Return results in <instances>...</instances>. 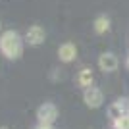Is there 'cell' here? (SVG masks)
<instances>
[{
    "label": "cell",
    "mask_w": 129,
    "mask_h": 129,
    "mask_svg": "<svg viewBox=\"0 0 129 129\" xmlns=\"http://www.w3.org/2000/svg\"><path fill=\"white\" fill-rule=\"evenodd\" d=\"M98 68L102 73H114V71L119 68V58L114 52H102L96 60Z\"/></svg>",
    "instance_id": "277c9868"
},
{
    "label": "cell",
    "mask_w": 129,
    "mask_h": 129,
    "mask_svg": "<svg viewBox=\"0 0 129 129\" xmlns=\"http://www.w3.org/2000/svg\"><path fill=\"white\" fill-rule=\"evenodd\" d=\"M92 29H94L96 35H106V33L110 31V17H108L106 14L96 16V19L92 21Z\"/></svg>",
    "instance_id": "9c48e42d"
},
{
    "label": "cell",
    "mask_w": 129,
    "mask_h": 129,
    "mask_svg": "<svg viewBox=\"0 0 129 129\" xmlns=\"http://www.w3.org/2000/svg\"><path fill=\"white\" fill-rule=\"evenodd\" d=\"M25 39L14 29H6L0 33V52L6 60H17L23 54Z\"/></svg>",
    "instance_id": "6da1fadb"
},
{
    "label": "cell",
    "mask_w": 129,
    "mask_h": 129,
    "mask_svg": "<svg viewBox=\"0 0 129 129\" xmlns=\"http://www.w3.org/2000/svg\"><path fill=\"white\" fill-rule=\"evenodd\" d=\"M127 68H129V56H127Z\"/></svg>",
    "instance_id": "7c38bea8"
},
{
    "label": "cell",
    "mask_w": 129,
    "mask_h": 129,
    "mask_svg": "<svg viewBox=\"0 0 129 129\" xmlns=\"http://www.w3.org/2000/svg\"><path fill=\"white\" fill-rule=\"evenodd\" d=\"M0 29H2V23H0Z\"/></svg>",
    "instance_id": "5bb4252c"
},
{
    "label": "cell",
    "mask_w": 129,
    "mask_h": 129,
    "mask_svg": "<svg viewBox=\"0 0 129 129\" xmlns=\"http://www.w3.org/2000/svg\"><path fill=\"white\" fill-rule=\"evenodd\" d=\"M129 114V100L127 98H118V100H114L110 106H108V118L112 119H118L121 116Z\"/></svg>",
    "instance_id": "8992f818"
},
{
    "label": "cell",
    "mask_w": 129,
    "mask_h": 129,
    "mask_svg": "<svg viewBox=\"0 0 129 129\" xmlns=\"http://www.w3.org/2000/svg\"><path fill=\"white\" fill-rule=\"evenodd\" d=\"M58 106L54 102H43L37 108V123L41 125H54V121L58 119Z\"/></svg>",
    "instance_id": "7a4b0ae2"
},
{
    "label": "cell",
    "mask_w": 129,
    "mask_h": 129,
    "mask_svg": "<svg viewBox=\"0 0 129 129\" xmlns=\"http://www.w3.org/2000/svg\"><path fill=\"white\" fill-rule=\"evenodd\" d=\"M35 129H54L52 125H41V123H37L35 125Z\"/></svg>",
    "instance_id": "8fae6325"
},
{
    "label": "cell",
    "mask_w": 129,
    "mask_h": 129,
    "mask_svg": "<svg viewBox=\"0 0 129 129\" xmlns=\"http://www.w3.org/2000/svg\"><path fill=\"white\" fill-rule=\"evenodd\" d=\"M23 39H25V43L29 44V46H41V44L44 43V39H46V31H44V27L35 23V25H31L25 31Z\"/></svg>",
    "instance_id": "5b68a950"
},
{
    "label": "cell",
    "mask_w": 129,
    "mask_h": 129,
    "mask_svg": "<svg viewBox=\"0 0 129 129\" xmlns=\"http://www.w3.org/2000/svg\"><path fill=\"white\" fill-rule=\"evenodd\" d=\"M114 129H129V114H125V116H121V118L114 119L112 121Z\"/></svg>",
    "instance_id": "30bf717a"
},
{
    "label": "cell",
    "mask_w": 129,
    "mask_h": 129,
    "mask_svg": "<svg viewBox=\"0 0 129 129\" xmlns=\"http://www.w3.org/2000/svg\"><path fill=\"white\" fill-rule=\"evenodd\" d=\"M83 102H85L87 108H91V110H96L104 104V92L102 89H98L96 85L89 87L83 91Z\"/></svg>",
    "instance_id": "3957f363"
},
{
    "label": "cell",
    "mask_w": 129,
    "mask_h": 129,
    "mask_svg": "<svg viewBox=\"0 0 129 129\" xmlns=\"http://www.w3.org/2000/svg\"><path fill=\"white\" fill-rule=\"evenodd\" d=\"M75 85L79 87V89H83V91L94 85V73H92L91 68H81V70L77 71V75H75Z\"/></svg>",
    "instance_id": "ba28073f"
},
{
    "label": "cell",
    "mask_w": 129,
    "mask_h": 129,
    "mask_svg": "<svg viewBox=\"0 0 129 129\" xmlns=\"http://www.w3.org/2000/svg\"><path fill=\"white\" fill-rule=\"evenodd\" d=\"M77 58V46L73 43H62L58 46V60L64 64H71Z\"/></svg>",
    "instance_id": "52a82bcc"
},
{
    "label": "cell",
    "mask_w": 129,
    "mask_h": 129,
    "mask_svg": "<svg viewBox=\"0 0 129 129\" xmlns=\"http://www.w3.org/2000/svg\"><path fill=\"white\" fill-rule=\"evenodd\" d=\"M0 129H8V127H0Z\"/></svg>",
    "instance_id": "4fadbf2b"
}]
</instances>
